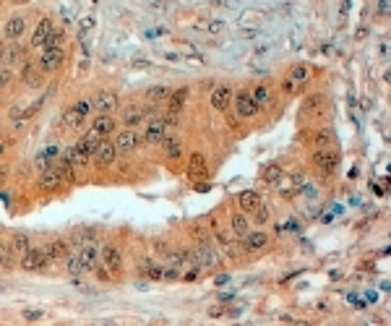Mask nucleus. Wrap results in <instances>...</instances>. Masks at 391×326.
I'll return each mask as SVG.
<instances>
[{"instance_id": "obj_28", "label": "nucleus", "mask_w": 391, "mask_h": 326, "mask_svg": "<svg viewBox=\"0 0 391 326\" xmlns=\"http://www.w3.org/2000/svg\"><path fill=\"white\" fill-rule=\"evenodd\" d=\"M196 173L204 175V157L201 154H193V157H190V175L196 178Z\"/></svg>"}, {"instance_id": "obj_45", "label": "nucleus", "mask_w": 391, "mask_h": 326, "mask_svg": "<svg viewBox=\"0 0 391 326\" xmlns=\"http://www.w3.org/2000/svg\"><path fill=\"white\" fill-rule=\"evenodd\" d=\"M151 266H154V264H151L149 258H143V261H141V271H146V274H149V269H151Z\"/></svg>"}, {"instance_id": "obj_17", "label": "nucleus", "mask_w": 391, "mask_h": 326, "mask_svg": "<svg viewBox=\"0 0 391 326\" xmlns=\"http://www.w3.org/2000/svg\"><path fill=\"white\" fill-rule=\"evenodd\" d=\"M44 253H47L50 258H63L68 256V243L66 240H52L47 248H44Z\"/></svg>"}, {"instance_id": "obj_37", "label": "nucleus", "mask_w": 391, "mask_h": 326, "mask_svg": "<svg viewBox=\"0 0 391 326\" xmlns=\"http://www.w3.org/2000/svg\"><path fill=\"white\" fill-rule=\"evenodd\" d=\"M60 13H63V21H71V19H73V5L63 3L60 5Z\"/></svg>"}, {"instance_id": "obj_40", "label": "nucleus", "mask_w": 391, "mask_h": 326, "mask_svg": "<svg viewBox=\"0 0 391 326\" xmlns=\"http://www.w3.org/2000/svg\"><path fill=\"white\" fill-rule=\"evenodd\" d=\"M149 277H151V279H162V277H165V271H162L157 264H154V266L149 269Z\"/></svg>"}, {"instance_id": "obj_13", "label": "nucleus", "mask_w": 391, "mask_h": 326, "mask_svg": "<svg viewBox=\"0 0 391 326\" xmlns=\"http://www.w3.org/2000/svg\"><path fill=\"white\" fill-rule=\"evenodd\" d=\"M97 256H99V248L89 240L84 246V251H81V264H84V269H94L97 266Z\"/></svg>"}, {"instance_id": "obj_23", "label": "nucleus", "mask_w": 391, "mask_h": 326, "mask_svg": "<svg viewBox=\"0 0 391 326\" xmlns=\"http://www.w3.org/2000/svg\"><path fill=\"white\" fill-rule=\"evenodd\" d=\"M112 125H115V123H112V117H110V115H99L97 120H94L92 128H94L97 133H102V136H105V133H110V131H112Z\"/></svg>"}, {"instance_id": "obj_9", "label": "nucleus", "mask_w": 391, "mask_h": 326, "mask_svg": "<svg viewBox=\"0 0 391 326\" xmlns=\"http://www.w3.org/2000/svg\"><path fill=\"white\" fill-rule=\"evenodd\" d=\"M63 58H66V52H63L60 47H55V50H44V55H42V71L58 68L60 63H63Z\"/></svg>"}, {"instance_id": "obj_30", "label": "nucleus", "mask_w": 391, "mask_h": 326, "mask_svg": "<svg viewBox=\"0 0 391 326\" xmlns=\"http://www.w3.org/2000/svg\"><path fill=\"white\" fill-rule=\"evenodd\" d=\"M250 99H253V102H256V107H258V105H269V92H266V89H263V86H258L256 92L250 94Z\"/></svg>"}, {"instance_id": "obj_14", "label": "nucleus", "mask_w": 391, "mask_h": 326, "mask_svg": "<svg viewBox=\"0 0 391 326\" xmlns=\"http://www.w3.org/2000/svg\"><path fill=\"white\" fill-rule=\"evenodd\" d=\"M232 102V92L227 86H219L216 92L212 94V105H214V110H224L227 105Z\"/></svg>"}, {"instance_id": "obj_39", "label": "nucleus", "mask_w": 391, "mask_h": 326, "mask_svg": "<svg viewBox=\"0 0 391 326\" xmlns=\"http://www.w3.org/2000/svg\"><path fill=\"white\" fill-rule=\"evenodd\" d=\"M24 319L26 321H37V319H42V311H24Z\"/></svg>"}, {"instance_id": "obj_11", "label": "nucleus", "mask_w": 391, "mask_h": 326, "mask_svg": "<svg viewBox=\"0 0 391 326\" xmlns=\"http://www.w3.org/2000/svg\"><path fill=\"white\" fill-rule=\"evenodd\" d=\"M235 105H238V112L240 115H245V117H250V115H256V102L250 99V94H245V92H238V99H235Z\"/></svg>"}, {"instance_id": "obj_31", "label": "nucleus", "mask_w": 391, "mask_h": 326, "mask_svg": "<svg viewBox=\"0 0 391 326\" xmlns=\"http://www.w3.org/2000/svg\"><path fill=\"white\" fill-rule=\"evenodd\" d=\"M232 230H235V235H245V232H248V222H245V217H235V219H232Z\"/></svg>"}, {"instance_id": "obj_29", "label": "nucleus", "mask_w": 391, "mask_h": 326, "mask_svg": "<svg viewBox=\"0 0 391 326\" xmlns=\"http://www.w3.org/2000/svg\"><path fill=\"white\" fill-rule=\"evenodd\" d=\"M11 248H13V251H29V238H26L24 232H19V235H16V238H13Z\"/></svg>"}, {"instance_id": "obj_36", "label": "nucleus", "mask_w": 391, "mask_h": 326, "mask_svg": "<svg viewBox=\"0 0 391 326\" xmlns=\"http://www.w3.org/2000/svg\"><path fill=\"white\" fill-rule=\"evenodd\" d=\"M253 212H256V219H258V224L269 219V209H266V206H261V204H258V206H256V209H253Z\"/></svg>"}, {"instance_id": "obj_19", "label": "nucleus", "mask_w": 391, "mask_h": 326, "mask_svg": "<svg viewBox=\"0 0 391 326\" xmlns=\"http://www.w3.org/2000/svg\"><path fill=\"white\" fill-rule=\"evenodd\" d=\"M21 32H24V19H21V16H13V19L5 24V37L8 39H16Z\"/></svg>"}, {"instance_id": "obj_3", "label": "nucleus", "mask_w": 391, "mask_h": 326, "mask_svg": "<svg viewBox=\"0 0 391 326\" xmlns=\"http://www.w3.org/2000/svg\"><path fill=\"white\" fill-rule=\"evenodd\" d=\"M92 110H99L102 115H107V112H112L115 110V105H117V97L112 94V92H97L92 99Z\"/></svg>"}, {"instance_id": "obj_38", "label": "nucleus", "mask_w": 391, "mask_h": 326, "mask_svg": "<svg viewBox=\"0 0 391 326\" xmlns=\"http://www.w3.org/2000/svg\"><path fill=\"white\" fill-rule=\"evenodd\" d=\"M318 144H334V133H331V131L318 133Z\"/></svg>"}, {"instance_id": "obj_48", "label": "nucleus", "mask_w": 391, "mask_h": 326, "mask_svg": "<svg viewBox=\"0 0 391 326\" xmlns=\"http://www.w3.org/2000/svg\"><path fill=\"white\" fill-rule=\"evenodd\" d=\"M196 277H198V269H193V271H188V274H185L188 282H190V279H196Z\"/></svg>"}, {"instance_id": "obj_20", "label": "nucleus", "mask_w": 391, "mask_h": 326, "mask_svg": "<svg viewBox=\"0 0 391 326\" xmlns=\"http://www.w3.org/2000/svg\"><path fill=\"white\" fill-rule=\"evenodd\" d=\"M136 141H139V139H136V133H133V131H123L120 136H117V141H115V144H117V149L131 151V149L136 146Z\"/></svg>"}, {"instance_id": "obj_15", "label": "nucleus", "mask_w": 391, "mask_h": 326, "mask_svg": "<svg viewBox=\"0 0 391 326\" xmlns=\"http://www.w3.org/2000/svg\"><path fill=\"white\" fill-rule=\"evenodd\" d=\"M102 256H105L107 269H120L123 258H120V251H117L115 246H105V248H102Z\"/></svg>"}, {"instance_id": "obj_47", "label": "nucleus", "mask_w": 391, "mask_h": 326, "mask_svg": "<svg viewBox=\"0 0 391 326\" xmlns=\"http://www.w3.org/2000/svg\"><path fill=\"white\" fill-rule=\"evenodd\" d=\"M240 311H243L240 305H232V308H230V311H227V313H230V316H240Z\"/></svg>"}, {"instance_id": "obj_26", "label": "nucleus", "mask_w": 391, "mask_h": 326, "mask_svg": "<svg viewBox=\"0 0 391 326\" xmlns=\"http://www.w3.org/2000/svg\"><path fill=\"white\" fill-rule=\"evenodd\" d=\"M261 178L266 180V183H279V180H282V167H279V165H269V167L261 173Z\"/></svg>"}, {"instance_id": "obj_16", "label": "nucleus", "mask_w": 391, "mask_h": 326, "mask_svg": "<svg viewBox=\"0 0 391 326\" xmlns=\"http://www.w3.org/2000/svg\"><path fill=\"white\" fill-rule=\"evenodd\" d=\"M81 146H84L86 151H92V154H97V149H99V144H102V133H97L94 128L89 131V133H84V139L78 141Z\"/></svg>"}, {"instance_id": "obj_7", "label": "nucleus", "mask_w": 391, "mask_h": 326, "mask_svg": "<svg viewBox=\"0 0 391 326\" xmlns=\"http://www.w3.org/2000/svg\"><path fill=\"white\" fill-rule=\"evenodd\" d=\"M52 32H55V29H52L50 19H42V21H39V26H37V32H34V39H32V44H34V47H44Z\"/></svg>"}, {"instance_id": "obj_34", "label": "nucleus", "mask_w": 391, "mask_h": 326, "mask_svg": "<svg viewBox=\"0 0 391 326\" xmlns=\"http://www.w3.org/2000/svg\"><path fill=\"white\" fill-rule=\"evenodd\" d=\"M24 81H26L29 86H37V84H39V76H37V71L26 68V71H24Z\"/></svg>"}, {"instance_id": "obj_1", "label": "nucleus", "mask_w": 391, "mask_h": 326, "mask_svg": "<svg viewBox=\"0 0 391 326\" xmlns=\"http://www.w3.org/2000/svg\"><path fill=\"white\" fill-rule=\"evenodd\" d=\"M89 110H92V102H89V99H84V102H78L76 107L66 110V115H63V123H66L68 128H78V125L86 120Z\"/></svg>"}, {"instance_id": "obj_46", "label": "nucleus", "mask_w": 391, "mask_h": 326, "mask_svg": "<svg viewBox=\"0 0 391 326\" xmlns=\"http://www.w3.org/2000/svg\"><path fill=\"white\" fill-rule=\"evenodd\" d=\"M44 154H47V157H58V146H47Z\"/></svg>"}, {"instance_id": "obj_8", "label": "nucleus", "mask_w": 391, "mask_h": 326, "mask_svg": "<svg viewBox=\"0 0 391 326\" xmlns=\"http://www.w3.org/2000/svg\"><path fill=\"white\" fill-rule=\"evenodd\" d=\"M115 154H117V144L102 141V144H99V149H97V162H99V165H112Z\"/></svg>"}, {"instance_id": "obj_22", "label": "nucleus", "mask_w": 391, "mask_h": 326, "mask_svg": "<svg viewBox=\"0 0 391 326\" xmlns=\"http://www.w3.org/2000/svg\"><path fill=\"white\" fill-rule=\"evenodd\" d=\"M263 246H266V235H263V232H250L248 238H245V248H248V251H258Z\"/></svg>"}, {"instance_id": "obj_4", "label": "nucleus", "mask_w": 391, "mask_h": 326, "mask_svg": "<svg viewBox=\"0 0 391 326\" xmlns=\"http://www.w3.org/2000/svg\"><path fill=\"white\" fill-rule=\"evenodd\" d=\"M47 261H52V258H50L44 251H29V253L24 256V264H21V266H24L26 271H39V269L47 266Z\"/></svg>"}, {"instance_id": "obj_25", "label": "nucleus", "mask_w": 391, "mask_h": 326, "mask_svg": "<svg viewBox=\"0 0 391 326\" xmlns=\"http://www.w3.org/2000/svg\"><path fill=\"white\" fill-rule=\"evenodd\" d=\"M141 117H143V110H141V107H128V110L123 112V123L136 125V123H141Z\"/></svg>"}, {"instance_id": "obj_6", "label": "nucleus", "mask_w": 391, "mask_h": 326, "mask_svg": "<svg viewBox=\"0 0 391 326\" xmlns=\"http://www.w3.org/2000/svg\"><path fill=\"white\" fill-rule=\"evenodd\" d=\"M162 139H165V120H162V117H151L146 123V141L159 144Z\"/></svg>"}, {"instance_id": "obj_5", "label": "nucleus", "mask_w": 391, "mask_h": 326, "mask_svg": "<svg viewBox=\"0 0 391 326\" xmlns=\"http://www.w3.org/2000/svg\"><path fill=\"white\" fill-rule=\"evenodd\" d=\"M313 165H316L318 170L331 173V170L339 165V154H336V151H318V154H313Z\"/></svg>"}, {"instance_id": "obj_49", "label": "nucleus", "mask_w": 391, "mask_h": 326, "mask_svg": "<svg viewBox=\"0 0 391 326\" xmlns=\"http://www.w3.org/2000/svg\"><path fill=\"white\" fill-rule=\"evenodd\" d=\"M133 66H136V68H146L149 63H146V60H133Z\"/></svg>"}, {"instance_id": "obj_42", "label": "nucleus", "mask_w": 391, "mask_h": 326, "mask_svg": "<svg viewBox=\"0 0 391 326\" xmlns=\"http://www.w3.org/2000/svg\"><path fill=\"white\" fill-rule=\"evenodd\" d=\"M172 123H178V112H167V117H165V125H172Z\"/></svg>"}, {"instance_id": "obj_32", "label": "nucleus", "mask_w": 391, "mask_h": 326, "mask_svg": "<svg viewBox=\"0 0 391 326\" xmlns=\"http://www.w3.org/2000/svg\"><path fill=\"white\" fill-rule=\"evenodd\" d=\"M81 269H84V264H81V258H73V256H71V258H68V274H71V277H76Z\"/></svg>"}, {"instance_id": "obj_10", "label": "nucleus", "mask_w": 391, "mask_h": 326, "mask_svg": "<svg viewBox=\"0 0 391 326\" xmlns=\"http://www.w3.org/2000/svg\"><path fill=\"white\" fill-rule=\"evenodd\" d=\"M63 180H66V178H63V175L58 173L55 167H50V170H44V173H42V178H39V185L44 188V191H52V188H58V185L63 183Z\"/></svg>"}, {"instance_id": "obj_21", "label": "nucleus", "mask_w": 391, "mask_h": 326, "mask_svg": "<svg viewBox=\"0 0 391 326\" xmlns=\"http://www.w3.org/2000/svg\"><path fill=\"white\" fill-rule=\"evenodd\" d=\"M185 99H188V89H178L175 94H170V112H180Z\"/></svg>"}, {"instance_id": "obj_24", "label": "nucleus", "mask_w": 391, "mask_h": 326, "mask_svg": "<svg viewBox=\"0 0 391 326\" xmlns=\"http://www.w3.org/2000/svg\"><path fill=\"white\" fill-rule=\"evenodd\" d=\"M146 99L149 102H162V99H170V89L167 86H154L146 92Z\"/></svg>"}, {"instance_id": "obj_27", "label": "nucleus", "mask_w": 391, "mask_h": 326, "mask_svg": "<svg viewBox=\"0 0 391 326\" xmlns=\"http://www.w3.org/2000/svg\"><path fill=\"white\" fill-rule=\"evenodd\" d=\"M162 144H165V151H167V157H180V141L178 139H172V136H167V139H162Z\"/></svg>"}, {"instance_id": "obj_12", "label": "nucleus", "mask_w": 391, "mask_h": 326, "mask_svg": "<svg viewBox=\"0 0 391 326\" xmlns=\"http://www.w3.org/2000/svg\"><path fill=\"white\" fill-rule=\"evenodd\" d=\"M66 157L73 162V165H89V159H92V151H86L81 144H73L68 151H66Z\"/></svg>"}, {"instance_id": "obj_18", "label": "nucleus", "mask_w": 391, "mask_h": 326, "mask_svg": "<svg viewBox=\"0 0 391 326\" xmlns=\"http://www.w3.org/2000/svg\"><path fill=\"white\" fill-rule=\"evenodd\" d=\"M258 204H261V198H258L256 191H243V193H240V206H243L245 212H253Z\"/></svg>"}, {"instance_id": "obj_44", "label": "nucleus", "mask_w": 391, "mask_h": 326, "mask_svg": "<svg viewBox=\"0 0 391 326\" xmlns=\"http://www.w3.org/2000/svg\"><path fill=\"white\" fill-rule=\"evenodd\" d=\"M8 81H11V73H8V71L3 68V73H0V84H3V86H5V84H8Z\"/></svg>"}, {"instance_id": "obj_33", "label": "nucleus", "mask_w": 391, "mask_h": 326, "mask_svg": "<svg viewBox=\"0 0 391 326\" xmlns=\"http://www.w3.org/2000/svg\"><path fill=\"white\" fill-rule=\"evenodd\" d=\"M305 76H308V73H305V68L300 66V68H295V71H292V76H289V81H292L295 86H300V84L305 81Z\"/></svg>"}, {"instance_id": "obj_35", "label": "nucleus", "mask_w": 391, "mask_h": 326, "mask_svg": "<svg viewBox=\"0 0 391 326\" xmlns=\"http://www.w3.org/2000/svg\"><path fill=\"white\" fill-rule=\"evenodd\" d=\"M185 258H188V253H185V251H178V253H170V264H172V266H180V264H183V261H185Z\"/></svg>"}, {"instance_id": "obj_2", "label": "nucleus", "mask_w": 391, "mask_h": 326, "mask_svg": "<svg viewBox=\"0 0 391 326\" xmlns=\"http://www.w3.org/2000/svg\"><path fill=\"white\" fill-rule=\"evenodd\" d=\"M188 258L193 261V266H196V269L214 266L216 261H219V256H216V251H212V248H196L193 253H188Z\"/></svg>"}, {"instance_id": "obj_43", "label": "nucleus", "mask_w": 391, "mask_h": 326, "mask_svg": "<svg viewBox=\"0 0 391 326\" xmlns=\"http://www.w3.org/2000/svg\"><path fill=\"white\" fill-rule=\"evenodd\" d=\"M209 29H212V32H222L224 24H222V21H214V24H209Z\"/></svg>"}, {"instance_id": "obj_41", "label": "nucleus", "mask_w": 391, "mask_h": 326, "mask_svg": "<svg viewBox=\"0 0 391 326\" xmlns=\"http://www.w3.org/2000/svg\"><path fill=\"white\" fill-rule=\"evenodd\" d=\"M178 277H180V274H178V266H175V269H167L162 279H178Z\"/></svg>"}]
</instances>
